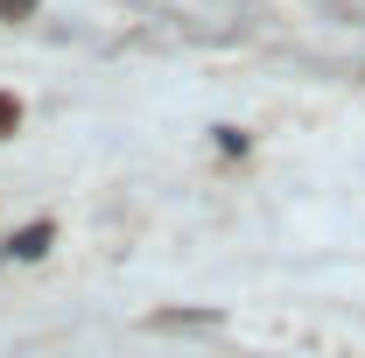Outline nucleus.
I'll list each match as a JSON object with an SVG mask.
<instances>
[{"instance_id":"obj_1","label":"nucleus","mask_w":365,"mask_h":358,"mask_svg":"<svg viewBox=\"0 0 365 358\" xmlns=\"http://www.w3.org/2000/svg\"><path fill=\"white\" fill-rule=\"evenodd\" d=\"M49 239H56L49 225H29V232H14V239H7V260H43Z\"/></svg>"},{"instance_id":"obj_2","label":"nucleus","mask_w":365,"mask_h":358,"mask_svg":"<svg viewBox=\"0 0 365 358\" xmlns=\"http://www.w3.org/2000/svg\"><path fill=\"white\" fill-rule=\"evenodd\" d=\"M182 323L211 330V323H218V310H169V316H155V330H182Z\"/></svg>"},{"instance_id":"obj_3","label":"nucleus","mask_w":365,"mask_h":358,"mask_svg":"<svg viewBox=\"0 0 365 358\" xmlns=\"http://www.w3.org/2000/svg\"><path fill=\"white\" fill-rule=\"evenodd\" d=\"M14 127H21V98H14V91H0V134H14Z\"/></svg>"},{"instance_id":"obj_4","label":"nucleus","mask_w":365,"mask_h":358,"mask_svg":"<svg viewBox=\"0 0 365 358\" xmlns=\"http://www.w3.org/2000/svg\"><path fill=\"white\" fill-rule=\"evenodd\" d=\"M43 0H0V21H21V14H36Z\"/></svg>"}]
</instances>
